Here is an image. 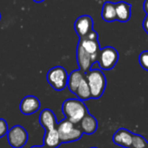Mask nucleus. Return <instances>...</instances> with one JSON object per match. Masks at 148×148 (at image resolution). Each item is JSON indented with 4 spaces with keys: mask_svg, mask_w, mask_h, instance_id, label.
<instances>
[{
    "mask_svg": "<svg viewBox=\"0 0 148 148\" xmlns=\"http://www.w3.org/2000/svg\"><path fill=\"white\" fill-rule=\"evenodd\" d=\"M62 111L65 116V119L75 125L79 124L81 121L88 114H89L88 109L83 101L78 98H71L64 101L62 106Z\"/></svg>",
    "mask_w": 148,
    "mask_h": 148,
    "instance_id": "obj_1",
    "label": "nucleus"
},
{
    "mask_svg": "<svg viewBox=\"0 0 148 148\" xmlns=\"http://www.w3.org/2000/svg\"><path fill=\"white\" fill-rule=\"evenodd\" d=\"M86 78L91 90L92 99L101 98L103 95L107 86L106 76L102 70L99 69H91L86 73Z\"/></svg>",
    "mask_w": 148,
    "mask_h": 148,
    "instance_id": "obj_2",
    "label": "nucleus"
},
{
    "mask_svg": "<svg viewBox=\"0 0 148 148\" xmlns=\"http://www.w3.org/2000/svg\"><path fill=\"white\" fill-rule=\"evenodd\" d=\"M56 129L59 133L62 143H71L77 141L83 135L81 128L76 127L75 124L67 119H64L57 123Z\"/></svg>",
    "mask_w": 148,
    "mask_h": 148,
    "instance_id": "obj_3",
    "label": "nucleus"
},
{
    "mask_svg": "<svg viewBox=\"0 0 148 148\" xmlns=\"http://www.w3.org/2000/svg\"><path fill=\"white\" fill-rule=\"evenodd\" d=\"M69 75L66 69L62 66H56L47 73V81L49 84L56 91H62L68 87Z\"/></svg>",
    "mask_w": 148,
    "mask_h": 148,
    "instance_id": "obj_4",
    "label": "nucleus"
},
{
    "mask_svg": "<svg viewBox=\"0 0 148 148\" xmlns=\"http://www.w3.org/2000/svg\"><path fill=\"white\" fill-rule=\"evenodd\" d=\"M78 44H80L91 56L93 62L95 63L97 62L99 53L101 48L98 38V33L95 29H93L87 36L80 37L78 41Z\"/></svg>",
    "mask_w": 148,
    "mask_h": 148,
    "instance_id": "obj_5",
    "label": "nucleus"
},
{
    "mask_svg": "<svg viewBox=\"0 0 148 148\" xmlns=\"http://www.w3.org/2000/svg\"><path fill=\"white\" fill-rule=\"evenodd\" d=\"M118 60H119L118 50L112 46H107L101 49L97 62L101 69L111 70L115 67V65L118 62Z\"/></svg>",
    "mask_w": 148,
    "mask_h": 148,
    "instance_id": "obj_6",
    "label": "nucleus"
},
{
    "mask_svg": "<svg viewBox=\"0 0 148 148\" xmlns=\"http://www.w3.org/2000/svg\"><path fill=\"white\" fill-rule=\"evenodd\" d=\"M7 139L11 147L23 148L29 140V134L23 127L16 125L9 129Z\"/></svg>",
    "mask_w": 148,
    "mask_h": 148,
    "instance_id": "obj_7",
    "label": "nucleus"
},
{
    "mask_svg": "<svg viewBox=\"0 0 148 148\" xmlns=\"http://www.w3.org/2000/svg\"><path fill=\"white\" fill-rule=\"evenodd\" d=\"M74 28L79 38L85 36L94 29V20L89 15L80 16L76 18Z\"/></svg>",
    "mask_w": 148,
    "mask_h": 148,
    "instance_id": "obj_8",
    "label": "nucleus"
},
{
    "mask_svg": "<svg viewBox=\"0 0 148 148\" xmlns=\"http://www.w3.org/2000/svg\"><path fill=\"white\" fill-rule=\"evenodd\" d=\"M41 107L40 101L34 95H27L20 102L19 109L24 115H31L36 113Z\"/></svg>",
    "mask_w": 148,
    "mask_h": 148,
    "instance_id": "obj_9",
    "label": "nucleus"
},
{
    "mask_svg": "<svg viewBox=\"0 0 148 148\" xmlns=\"http://www.w3.org/2000/svg\"><path fill=\"white\" fill-rule=\"evenodd\" d=\"M76 61L79 66V69L84 73H88L95 64L91 56L78 43L76 48Z\"/></svg>",
    "mask_w": 148,
    "mask_h": 148,
    "instance_id": "obj_10",
    "label": "nucleus"
},
{
    "mask_svg": "<svg viewBox=\"0 0 148 148\" xmlns=\"http://www.w3.org/2000/svg\"><path fill=\"white\" fill-rule=\"evenodd\" d=\"M134 134L126 128L118 129L113 136V141L117 146L124 148H132V142Z\"/></svg>",
    "mask_w": 148,
    "mask_h": 148,
    "instance_id": "obj_11",
    "label": "nucleus"
},
{
    "mask_svg": "<svg viewBox=\"0 0 148 148\" xmlns=\"http://www.w3.org/2000/svg\"><path fill=\"white\" fill-rule=\"evenodd\" d=\"M39 123L45 131L56 128L57 121L54 112L49 108L43 109L39 115Z\"/></svg>",
    "mask_w": 148,
    "mask_h": 148,
    "instance_id": "obj_12",
    "label": "nucleus"
},
{
    "mask_svg": "<svg viewBox=\"0 0 148 148\" xmlns=\"http://www.w3.org/2000/svg\"><path fill=\"white\" fill-rule=\"evenodd\" d=\"M131 9L132 5L125 1H120L118 3H115L117 21L121 23L128 22L131 18Z\"/></svg>",
    "mask_w": 148,
    "mask_h": 148,
    "instance_id": "obj_13",
    "label": "nucleus"
},
{
    "mask_svg": "<svg viewBox=\"0 0 148 148\" xmlns=\"http://www.w3.org/2000/svg\"><path fill=\"white\" fill-rule=\"evenodd\" d=\"M80 128L83 134H93L98 128L97 120L90 114H88L79 123Z\"/></svg>",
    "mask_w": 148,
    "mask_h": 148,
    "instance_id": "obj_14",
    "label": "nucleus"
},
{
    "mask_svg": "<svg viewBox=\"0 0 148 148\" xmlns=\"http://www.w3.org/2000/svg\"><path fill=\"white\" fill-rule=\"evenodd\" d=\"M85 77H86V73H84L81 69H76L72 71L69 75V79H68V88L69 91L75 94L80 83Z\"/></svg>",
    "mask_w": 148,
    "mask_h": 148,
    "instance_id": "obj_15",
    "label": "nucleus"
},
{
    "mask_svg": "<svg viewBox=\"0 0 148 148\" xmlns=\"http://www.w3.org/2000/svg\"><path fill=\"white\" fill-rule=\"evenodd\" d=\"M62 144L59 133L56 128L45 131L43 145L49 148H57Z\"/></svg>",
    "mask_w": 148,
    "mask_h": 148,
    "instance_id": "obj_16",
    "label": "nucleus"
},
{
    "mask_svg": "<svg viewBox=\"0 0 148 148\" xmlns=\"http://www.w3.org/2000/svg\"><path fill=\"white\" fill-rule=\"evenodd\" d=\"M101 17L105 22H108V23L117 21L115 3H114L110 1H106L102 6Z\"/></svg>",
    "mask_w": 148,
    "mask_h": 148,
    "instance_id": "obj_17",
    "label": "nucleus"
},
{
    "mask_svg": "<svg viewBox=\"0 0 148 148\" xmlns=\"http://www.w3.org/2000/svg\"><path fill=\"white\" fill-rule=\"evenodd\" d=\"M75 95H76V97L78 99H80L82 101H88L89 99H92L91 90H90V88H89V85H88V82L86 77L80 83Z\"/></svg>",
    "mask_w": 148,
    "mask_h": 148,
    "instance_id": "obj_18",
    "label": "nucleus"
},
{
    "mask_svg": "<svg viewBox=\"0 0 148 148\" xmlns=\"http://www.w3.org/2000/svg\"><path fill=\"white\" fill-rule=\"evenodd\" d=\"M147 140L140 135V134H134L133 142H132V148H146L147 146Z\"/></svg>",
    "mask_w": 148,
    "mask_h": 148,
    "instance_id": "obj_19",
    "label": "nucleus"
},
{
    "mask_svg": "<svg viewBox=\"0 0 148 148\" xmlns=\"http://www.w3.org/2000/svg\"><path fill=\"white\" fill-rule=\"evenodd\" d=\"M139 63L140 65L148 71V50L142 51L139 56Z\"/></svg>",
    "mask_w": 148,
    "mask_h": 148,
    "instance_id": "obj_20",
    "label": "nucleus"
},
{
    "mask_svg": "<svg viewBox=\"0 0 148 148\" xmlns=\"http://www.w3.org/2000/svg\"><path fill=\"white\" fill-rule=\"evenodd\" d=\"M9 132V127L4 119L0 118V139L7 135Z\"/></svg>",
    "mask_w": 148,
    "mask_h": 148,
    "instance_id": "obj_21",
    "label": "nucleus"
},
{
    "mask_svg": "<svg viewBox=\"0 0 148 148\" xmlns=\"http://www.w3.org/2000/svg\"><path fill=\"white\" fill-rule=\"evenodd\" d=\"M142 25H143V29H145V31L148 35V14H147V16H145L143 23H142Z\"/></svg>",
    "mask_w": 148,
    "mask_h": 148,
    "instance_id": "obj_22",
    "label": "nucleus"
},
{
    "mask_svg": "<svg viewBox=\"0 0 148 148\" xmlns=\"http://www.w3.org/2000/svg\"><path fill=\"white\" fill-rule=\"evenodd\" d=\"M143 8H144L145 12H146L147 14H148V0H145L144 4H143Z\"/></svg>",
    "mask_w": 148,
    "mask_h": 148,
    "instance_id": "obj_23",
    "label": "nucleus"
},
{
    "mask_svg": "<svg viewBox=\"0 0 148 148\" xmlns=\"http://www.w3.org/2000/svg\"><path fill=\"white\" fill-rule=\"evenodd\" d=\"M30 148H49V147H45V146L43 145V146H33V147H31Z\"/></svg>",
    "mask_w": 148,
    "mask_h": 148,
    "instance_id": "obj_24",
    "label": "nucleus"
},
{
    "mask_svg": "<svg viewBox=\"0 0 148 148\" xmlns=\"http://www.w3.org/2000/svg\"><path fill=\"white\" fill-rule=\"evenodd\" d=\"M34 2H36V3H41V2H42V1H44V0H33Z\"/></svg>",
    "mask_w": 148,
    "mask_h": 148,
    "instance_id": "obj_25",
    "label": "nucleus"
},
{
    "mask_svg": "<svg viewBox=\"0 0 148 148\" xmlns=\"http://www.w3.org/2000/svg\"><path fill=\"white\" fill-rule=\"evenodd\" d=\"M89 148H98V147H89Z\"/></svg>",
    "mask_w": 148,
    "mask_h": 148,
    "instance_id": "obj_26",
    "label": "nucleus"
},
{
    "mask_svg": "<svg viewBox=\"0 0 148 148\" xmlns=\"http://www.w3.org/2000/svg\"><path fill=\"white\" fill-rule=\"evenodd\" d=\"M146 148H148V143H147V147Z\"/></svg>",
    "mask_w": 148,
    "mask_h": 148,
    "instance_id": "obj_27",
    "label": "nucleus"
},
{
    "mask_svg": "<svg viewBox=\"0 0 148 148\" xmlns=\"http://www.w3.org/2000/svg\"><path fill=\"white\" fill-rule=\"evenodd\" d=\"M0 19H1V14H0Z\"/></svg>",
    "mask_w": 148,
    "mask_h": 148,
    "instance_id": "obj_28",
    "label": "nucleus"
}]
</instances>
